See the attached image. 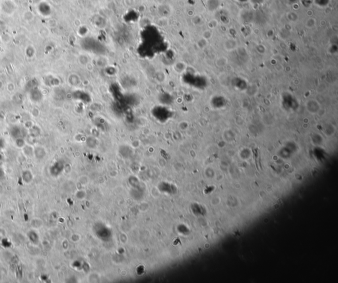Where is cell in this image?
I'll return each mask as SVG.
<instances>
[{
  "label": "cell",
  "instance_id": "obj_1",
  "mask_svg": "<svg viewBox=\"0 0 338 283\" xmlns=\"http://www.w3.org/2000/svg\"><path fill=\"white\" fill-rule=\"evenodd\" d=\"M9 133L14 139L18 138H24L27 135L26 128L19 126V125H14L11 127Z\"/></svg>",
  "mask_w": 338,
  "mask_h": 283
},
{
  "label": "cell",
  "instance_id": "obj_2",
  "mask_svg": "<svg viewBox=\"0 0 338 283\" xmlns=\"http://www.w3.org/2000/svg\"><path fill=\"white\" fill-rule=\"evenodd\" d=\"M29 92H30V93H29L30 98L33 102H40L42 100L43 94L41 90L38 89V87L34 88V89H32Z\"/></svg>",
  "mask_w": 338,
  "mask_h": 283
},
{
  "label": "cell",
  "instance_id": "obj_3",
  "mask_svg": "<svg viewBox=\"0 0 338 283\" xmlns=\"http://www.w3.org/2000/svg\"><path fill=\"white\" fill-rule=\"evenodd\" d=\"M46 154V153L45 149L42 147V146H36L35 149H34V155L37 159H43L45 157Z\"/></svg>",
  "mask_w": 338,
  "mask_h": 283
},
{
  "label": "cell",
  "instance_id": "obj_4",
  "mask_svg": "<svg viewBox=\"0 0 338 283\" xmlns=\"http://www.w3.org/2000/svg\"><path fill=\"white\" fill-rule=\"evenodd\" d=\"M22 179L26 183H31L33 181V175L30 170H26L23 171L22 173Z\"/></svg>",
  "mask_w": 338,
  "mask_h": 283
},
{
  "label": "cell",
  "instance_id": "obj_5",
  "mask_svg": "<svg viewBox=\"0 0 338 283\" xmlns=\"http://www.w3.org/2000/svg\"><path fill=\"white\" fill-rule=\"evenodd\" d=\"M23 153L26 156L31 157L34 155V149L30 145H26L22 148Z\"/></svg>",
  "mask_w": 338,
  "mask_h": 283
},
{
  "label": "cell",
  "instance_id": "obj_6",
  "mask_svg": "<svg viewBox=\"0 0 338 283\" xmlns=\"http://www.w3.org/2000/svg\"><path fill=\"white\" fill-rule=\"evenodd\" d=\"M41 129H40L39 127L36 126V125H33V126L29 129V135L34 138L39 136V135L41 134Z\"/></svg>",
  "mask_w": 338,
  "mask_h": 283
},
{
  "label": "cell",
  "instance_id": "obj_7",
  "mask_svg": "<svg viewBox=\"0 0 338 283\" xmlns=\"http://www.w3.org/2000/svg\"><path fill=\"white\" fill-rule=\"evenodd\" d=\"M28 236L29 240H30L31 242H33V244H36L39 242V236L35 232L31 231L30 232H29Z\"/></svg>",
  "mask_w": 338,
  "mask_h": 283
},
{
  "label": "cell",
  "instance_id": "obj_8",
  "mask_svg": "<svg viewBox=\"0 0 338 283\" xmlns=\"http://www.w3.org/2000/svg\"><path fill=\"white\" fill-rule=\"evenodd\" d=\"M15 145L17 146L18 148L22 149L24 146L26 145V141L24 139V138H18L15 139Z\"/></svg>",
  "mask_w": 338,
  "mask_h": 283
},
{
  "label": "cell",
  "instance_id": "obj_9",
  "mask_svg": "<svg viewBox=\"0 0 338 283\" xmlns=\"http://www.w3.org/2000/svg\"><path fill=\"white\" fill-rule=\"evenodd\" d=\"M5 178V173L4 170H3L1 167H0V181L4 180Z\"/></svg>",
  "mask_w": 338,
  "mask_h": 283
},
{
  "label": "cell",
  "instance_id": "obj_10",
  "mask_svg": "<svg viewBox=\"0 0 338 283\" xmlns=\"http://www.w3.org/2000/svg\"><path fill=\"white\" fill-rule=\"evenodd\" d=\"M32 114H33V116L34 117H37L39 115V111L37 108H34L33 109V110L31 111Z\"/></svg>",
  "mask_w": 338,
  "mask_h": 283
},
{
  "label": "cell",
  "instance_id": "obj_11",
  "mask_svg": "<svg viewBox=\"0 0 338 283\" xmlns=\"http://www.w3.org/2000/svg\"><path fill=\"white\" fill-rule=\"evenodd\" d=\"M5 145V142H4V140L2 138L0 137V149L1 148H3L4 146Z\"/></svg>",
  "mask_w": 338,
  "mask_h": 283
},
{
  "label": "cell",
  "instance_id": "obj_12",
  "mask_svg": "<svg viewBox=\"0 0 338 283\" xmlns=\"http://www.w3.org/2000/svg\"><path fill=\"white\" fill-rule=\"evenodd\" d=\"M2 192H3V188H1V186H0V195L2 193Z\"/></svg>",
  "mask_w": 338,
  "mask_h": 283
},
{
  "label": "cell",
  "instance_id": "obj_13",
  "mask_svg": "<svg viewBox=\"0 0 338 283\" xmlns=\"http://www.w3.org/2000/svg\"><path fill=\"white\" fill-rule=\"evenodd\" d=\"M1 154H0V161H1Z\"/></svg>",
  "mask_w": 338,
  "mask_h": 283
}]
</instances>
